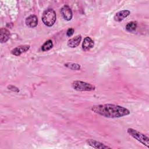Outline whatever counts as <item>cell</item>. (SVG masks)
Instances as JSON below:
<instances>
[{"label": "cell", "mask_w": 149, "mask_h": 149, "mask_svg": "<svg viewBox=\"0 0 149 149\" xmlns=\"http://www.w3.org/2000/svg\"><path fill=\"white\" fill-rule=\"evenodd\" d=\"M65 66L66 68L72 69V70H79L80 69L81 66L79 64L76 63H72V62H68L65 63Z\"/></svg>", "instance_id": "obj_14"}, {"label": "cell", "mask_w": 149, "mask_h": 149, "mask_svg": "<svg viewBox=\"0 0 149 149\" xmlns=\"http://www.w3.org/2000/svg\"><path fill=\"white\" fill-rule=\"evenodd\" d=\"M26 24L30 27H34L38 24V18L34 15L28 16L25 20Z\"/></svg>", "instance_id": "obj_10"}, {"label": "cell", "mask_w": 149, "mask_h": 149, "mask_svg": "<svg viewBox=\"0 0 149 149\" xmlns=\"http://www.w3.org/2000/svg\"><path fill=\"white\" fill-rule=\"evenodd\" d=\"M94 41L90 37H87L84 39L82 43V49L85 51H89L94 47Z\"/></svg>", "instance_id": "obj_9"}, {"label": "cell", "mask_w": 149, "mask_h": 149, "mask_svg": "<svg viewBox=\"0 0 149 149\" xmlns=\"http://www.w3.org/2000/svg\"><path fill=\"white\" fill-rule=\"evenodd\" d=\"M56 13L52 9H48L45 10L43 12L41 17L43 23L48 27L52 26L56 22Z\"/></svg>", "instance_id": "obj_2"}, {"label": "cell", "mask_w": 149, "mask_h": 149, "mask_svg": "<svg viewBox=\"0 0 149 149\" xmlns=\"http://www.w3.org/2000/svg\"><path fill=\"white\" fill-rule=\"evenodd\" d=\"M137 23L136 22H130L128 23L126 26V30L129 32H133L136 30L137 28Z\"/></svg>", "instance_id": "obj_13"}, {"label": "cell", "mask_w": 149, "mask_h": 149, "mask_svg": "<svg viewBox=\"0 0 149 149\" xmlns=\"http://www.w3.org/2000/svg\"><path fill=\"white\" fill-rule=\"evenodd\" d=\"M10 31L6 28L2 27L0 33V41L1 43L6 42L10 38Z\"/></svg>", "instance_id": "obj_12"}, {"label": "cell", "mask_w": 149, "mask_h": 149, "mask_svg": "<svg viewBox=\"0 0 149 149\" xmlns=\"http://www.w3.org/2000/svg\"><path fill=\"white\" fill-rule=\"evenodd\" d=\"M8 88L10 90H11L12 91H13V92H15V93H18L19 92V89L16 87V86H14L13 85H9L8 86Z\"/></svg>", "instance_id": "obj_16"}, {"label": "cell", "mask_w": 149, "mask_h": 149, "mask_svg": "<svg viewBox=\"0 0 149 149\" xmlns=\"http://www.w3.org/2000/svg\"><path fill=\"white\" fill-rule=\"evenodd\" d=\"M91 109L100 115L109 118H120L130 114V111L127 108L111 104L94 105Z\"/></svg>", "instance_id": "obj_1"}, {"label": "cell", "mask_w": 149, "mask_h": 149, "mask_svg": "<svg viewBox=\"0 0 149 149\" xmlns=\"http://www.w3.org/2000/svg\"><path fill=\"white\" fill-rule=\"evenodd\" d=\"M127 133L134 139L146 146L147 148L149 147V139L145 134L132 128L127 129Z\"/></svg>", "instance_id": "obj_3"}, {"label": "cell", "mask_w": 149, "mask_h": 149, "mask_svg": "<svg viewBox=\"0 0 149 149\" xmlns=\"http://www.w3.org/2000/svg\"><path fill=\"white\" fill-rule=\"evenodd\" d=\"M30 48L29 45H20L18 46L15 48H13L11 51L12 54L15 55V56H19L22 53L26 52Z\"/></svg>", "instance_id": "obj_7"}, {"label": "cell", "mask_w": 149, "mask_h": 149, "mask_svg": "<svg viewBox=\"0 0 149 149\" xmlns=\"http://www.w3.org/2000/svg\"><path fill=\"white\" fill-rule=\"evenodd\" d=\"M87 143L91 146L93 148H101V149H105V148H111L110 147L106 146L105 144L99 142L98 141L93 140V139H87L86 140Z\"/></svg>", "instance_id": "obj_6"}, {"label": "cell", "mask_w": 149, "mask_h": 149, "mask_svg": "<svg viewBox=\"0 0 149 149\" xmlns=\"http://www.w3.org/2000/svg\"><path fill=\"white\" fill-rule=\"evenodd\" d=\"M81 40V36L80 35H77L74 37L69 39L68 41L67 44L70 48H75L79 45Z\"/></svg>", "instance_id": "obj_11"}, {"label": "cell", "mask_w": 149, "mask_h": 149, "mask_svg": "<svg viewBox=\"0 0 149 149\" xmlns=\"http://www.w3.org/2000/svg\"><path fill=\"white\" fill-rule=\"evenodd\" d=\"M130 12L128 10H120V11L117 12L115 15V16L113 17V19L116 22H120V21L123 20L125 18L127 17L130 15Z\"/></svg>", "instance_id": "obj_8"}, {"label": "cell", "mask_w": 149, "mask_h": 149, "mask_svg": "<svg viewBox=\"0 0 149 149\" xmlns=\"http://www.w3.org/2000/svg\"><path fill=\"white\" fill-rule=\"evenodd\" d=\"M72 86L74 90L80 91H90L94 90L95 88L94 86L90 83L79 80L73 81Z\"/></svg>", "instance_id": "obj_4"}, {"label": "cell", "mask_w": 149, "mask_h": 149, "mask_svg": "<svg viewBox=\"0 0 149 149\" xmlns=\"http://www.w3.org/2000/svg\"><path fill=\"white\" fill-rule=\"evenodd\" d=\"M52 47H53L52 41L51 40H49L44 43V44L41 47V49L42 51H47L51 49L52 48Z\"/></svg>", "instance_id": "obj_15"}, {"label": "cell", "mask_w": 149, "mask_h": 149, "mask_svg": "<svg viewBox=\"0 0 149 149\" xmlns=\"http://www.w3.org/2000/svg\"><path fill=\"white\" fill-rule=\"evenodd\" d=\"M61 13L63 17L67 21H69L72 19L73 14L72 11L68 5H64L61 9Z\"/></svg>", "instance_id": "obj_5"}, {"label": "cell", "mask_w": 149, "mask_h": 149, "mask_svg": "<svg viewBox=\"0 0 149 149\" xmlns=\"http://www.w3.org/2000/svg\"><path fill=\"white\" fill-rule=\"evenodd\" d=\"M74 31V30L73 28H70V29H69L67 30V31H66V35H67V36H68V37L72 36L73 34Z\"/></svg>", "instance_id": "obj_17"}]
</instances>
